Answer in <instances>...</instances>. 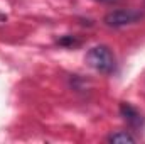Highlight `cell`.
<instances>
[{
	"instance_id": "cell-1",
	"label": "cell",
	"mask_w": 145,
	"mask_h": 144,
	"mask_svg": "<svg viewBox=\"0 0 145 144\" xmlns=\"http://www.w3.org/2000/svg\"><path fill=\"white\" fill-rule=\"evenodd\" d=\"M86 63L96 70V71L103 73V75H110L115 71V56L106 46H95L86 53Z\"/></svg>"
},
{
	"instance_id": "cell-3",
	"label": "cell",
	"mask_w": 145,
	"mask_h": 144,
	"mask_svg": "<svg viewBox=\"0 0 145 144\" xmlns=\"http://www.w3.org/2000/svg\"><path fill=\"white\" fill-rule=\"evenodd\" d=\"M120 115L132 126H140L142 124V115L138 114V110L135 107H132L130 104H121L120 105Z\"/></svg>"
},
{
	"instance_id": "cell-4",
	"label": "cell",
	"mask_w": 145,
	"mask_h": 144,
	"mask_svg": "<svg viewBox=\"0 0 145 144\" xmlns=\"http://www.w3.org/2000/svg\"><path fill=\"white\" fill-rule=\"evenodd\" d=\"M110 143H135V137L130 134V132H127V131H120V132H115V134H111L108 137Z\"/></svg>"
},
{
	"instance_id": "cell-2",
	"label": "cell",
	"mask_w": 145,
	"mask_h": 144,
	"mask_svg": "<svg viewBox=\"0 0 145 144\" xmlns=\"http://www.w3.org/2000/svg\"><path fill=\"white\" fill-rule=\"evenodd\" d=\"M144 17V14L140 10L135 9H116L111 10L105 15V24L108 27H123V26H130L138 22Z\"/></svg>"
},
{
	"instance_id": "cell-5",
	"label": "cell",
	"mask_w": 145,
	"mask_h": 144,
	"mask_svg": "<svg viewBox=\"0 0 145 144\" xmlns=\"http://www.w3.org/2000/svg\"><path fill=\"white\" fill-rule=\"evenodd\" d=\"M59 44L61 46H74V44H78V41L72 36H66V37H63V39H59Z\"/></svg>"
},
{
	"instance_id": "cell-6",
	"label": "cell",
	"mask_w": 145,
	"mask_h": 144,
	"mask_svg": "<svg viewBox=\"0 0 145 144\" xmlns=\"http://www.w3.org/2000/svg\"><path fill=\"white\" fill-rule=\"evenodd\" d=\"M96 2H100V3H118L120 0H96Z\"/></svg>"
}]
</instances>
